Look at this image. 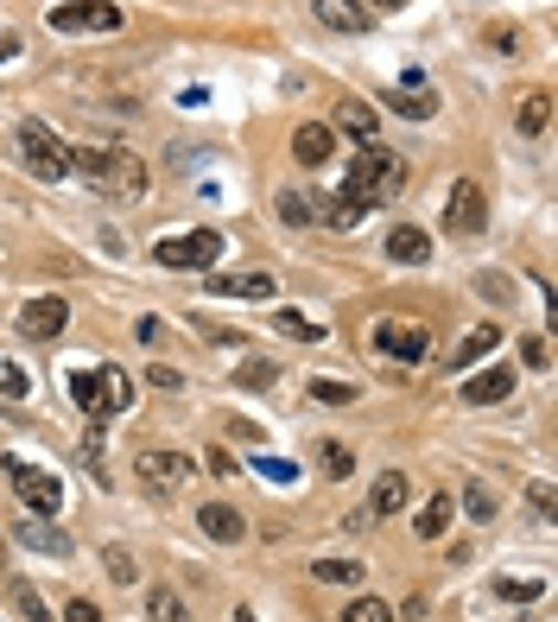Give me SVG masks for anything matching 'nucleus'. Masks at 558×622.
<instances>
[{
	"label": "nucleus",
	"mask_w": 558,
	"mask_h": 622,
	"mask_svg": "<svg viewBox=\"0 0 558 622\" xmlns=\"http://www.w3.org/2000/svg\"><path fill=\"white\" fill-rule=\"evenodd\" d=\"M235 622H260V616H254V610H235Z\"/></svg>",
	"instance_id": "obj_46"
},
{
	"label": "nucleus",
	"mask_w": 558,
	"mask_h": 622,
	"mask_svg": "<svg viewBox=\"0 0 558 622\" xmlns=\"http://www.w3.org/2000/svg\"><path fill=\"white\" fill-rule=\"evenodd\" d=\"M7 57H20V32L13 26H0V64H7Z\"/></svg>",
	"instance_id": "obj_44"
},
{
	"label": "nucleus",
	"mask_w": 558,
	"mask_h": 622,
	"mask_svg": "<svg viewBox=\"0 0 558 622\" xmlns=\"http://www.w3.org/2000/svg\"><path fill=\"white\" fill-rule=\"evenodd\" d=\"M7 483L20 490V502L32 508V515H57V508H64V483H57L51 470L25 464V458H7Z\"/></svg>",
	"instance_id": "obj_7"
},
{
	"label": "nucleus",
	"mask_w": 558,
	"mask_h": 622,
	"mask_svg": "<svg viewBox=\"0 0 558 622\" xmlns=\"http://www.w3.org/2000/svg\"><path fill=\"white\" fill-rule=\"evenodd\" d=\"M495 343H502V331H495V324H476V331H470V337L457 343V363H482V356H489V350H495Z\"/></svg>",
	"instance_id": "obj_24"
},
{
	"label": "nucleus",
	"mask_w": 558,
	"mask_h": 622,
	"mask_svg": "<svg viewBox=\"0 0 558 622\" xmlns=\"http://www.w3.org/2000/svg\"><path fill=\"white\" fill-rule=\"evenodd\" d=\"M375 350L380 356H394V363H426L431 331L426 324H412V318H380L375 324Z\"/></svg>",
	"instance_id": "obj_8"
},
{
	"label": "nucleus",
	"mask_w": 558,
	"mask_h": 622,
	"mask_svg": "<svg viewBox=\"0 0 558 622\" xmlns=\"http://www.w3.org/2000/svg\"><path fill=\"white\" fill-rule=\"evenodd\" d=\"M463 508H470V521H495V495L482 490V483H470L463 490Z\"/></svg>",
	"instance_id": "obj_35"
},
{
	"label": "nucleus",
	"mask_w": 558,
	"mask_h": 622,
	"mask_svg": "<svg viewBox=\"0 0 558 622\" xmlns=\"http://www.w3.org/2000/svg\"><path fill=\"white\" fill-rule=\"evenodd\" d=\"M400 508H406V476H400V470L375 476V495H368V515H400Z\"/></svg>",
	"instance_id": "obj_19"
},
{
	"label": "nucleus",
	"mask_w": 558,
	"mask_h": 622,
	"mask_svg": "<svg viewBox=\"0 0 558 622\" xmlns=\"http://www.w3.org/2000/svg\"><path fill=\"white\" fill-rule=\"evenodd\" d=\"M273 382H279V368L273 363H242V368H235V388H273Z\"/></svg>",
	"instance_id": "obj_32"
},
{
	"label": "nucleus",
	"mask_w": 558,
	"mask_h": 622,
	"mask_svg": "<svg viewBox=\"0 0 558 622\" xmlns=\"http://www.w3.org/2000/svg\"><path fill=\"white\" fill-rule=\"evenodd\" d=\"M368 7H387V13H394V7H406V0H368Z\"/></svg>",
	"instance_id": "obj_45"
},
{
	"label": "nucleus",
	"mask_w": 558,
	"mask_h": 622,
	"mask_svg": "<svg viewBox=\"0 0 558 622\" xmlns=\"http://www.w3.org/2000/svg\"><path fill=\"white\" fill-rule=\"evenodd\" d=\"M482 223H489V204H482V184H451V210H444V229L457 235V242H470V235H482Z\"/></svg>",
	"instance_id": "obj_9"
},
{
	"label": "nucleus",
	"mask_w": 558,
	"mask_h": 622,
	"mask_svg": "<svg viewBox=\"0 0 558 622\" xmlns=\"http://www.w3.org/2000/svg\"><path fill=\"white\" fill-rule=\"evenodd\" d=\"M210 292H216V299H254V305H260V299L279 292V280L273 274H210Z\"/></svg>",
	"instance_id": "obj_14"
},
{
	"label": "nucleus",
	"mask_w": 558,
	"mask_h": 622,
	"mask_svg": "<svg viewBox=\"0 0 558 622\" xmlns=\"http://www.w3.org/2000/svg\"><path fill=\"white\" fill-rule=\"evenodd\" d=\"M330 128H343V133H355V140H375V128H380V115L368 103H343L336 108V121Z\"/></svg>",
	"instance_id": "obj_20"
},
{
	"label": "nucleus",
	"mask_w": 558,
	"mask_h": 622,
	"mask_svg": "<svg viewBox=\"0 0 558 622\" xmlns=\"http://www.w3.org/2000/svg\"><path fill=\"white\" fill-rule=\"evenodd\" d=\"M507 394H514V368L495 363V368H482V375L463 382V407H495V400H507Z\"/></svg>",
	"instance_id": "obj_15"
},
{
	"label": "nucleus",
	"mask_w": 558,
	"mask_h": 622,
	"mask_svg": "<svg viewBox=\"0 0 558 622\" xmlns=\"http://www.w3.org/2000/svg\"><path fill=\"white\" fill-rule=\"evenodd\" d=\"M527 502H533V515H539V521H552V490H546V483H533Z\"/></svg>",
	"instance_id": "obj_40"
},
{
	"label": "nucleus",
	"mask_w": 558,
	"mask_h": 622,
	"mask_svg": "<svg viewBox=\"0 0 558 622\" xmlns=\"http://www.w3.org/2000/svg\"><path fill=\"white\" fill-rule=\"evenodd\" d=\"M152 260L172 267V274H197L210 260H223V235L216 229H191V235H159L152 242Z\"/></svg>",
	"instance_id": "obj_4"
},
{
	"label": "nucleus",
	"mask_w": 558,
	"mask_h": 622,
	"mask_svg": "<svg viewBox=\"0 0 558 622\" xmlns=\"http://www.w3.org/2000/svg\"><path fill=\"white\" fill-rule=\"evenodd\" d=\"M273 324L292 343H324V324H318V318H304V311H273Z\"/></svg>",
	"instance_id": "obj_22"
},
{
	"label": "nucleus",
	"mask_w": 558,
	"mask_h": 622,
	"mask_svg": "<svg viewBox=\"0 0 558 622\" xmlns=\"http://www.w3.org/2000/svg\"><path fill=\"white\" fill-rule=\"evenodd\" d=\"M0 566H7V534H0Z\"/></svg>",
	"instance_id": "obj_47"
},
{
	"label": "nucleus",
	"mask_w": 558,
	"mask_h": 622,
	"mask_svg": "<svg viewBox=\"0 0 558 622\" xmlns=\"http://www.w3.org/2000/svg\"><path fill=\"white\" fill-rule=\"evenodd\" d=\"M279 216H286L292 229H304V223H318V204H311L304 191H279Z\"/></svg>",
	"instance_id": "obj_27"
},
{
	"label": "nucleus",
	"mask_w": 558,
	"mask_h": 622,
	"mask_svg": "<svg viewBox=\"0 0 558 622\" xmlns=\"http://www.w3.org/2000/svg\"><path fill=\"white\" fill-rule=\"evenodd\" d=\"M318 464H324V476H350L355 451H350V444H336V439H324V444H318Z\"/></svg>",
	"instance_id": "obj_28"
},
{
	"label": "nucleus",
	"mask_w": 558,
	"mask_h": 622,
	"mask_svg": "<svg viewBox=\"0 0 558 622\" xmlns=\"http://www.w3.org/2000/svg\"><path fill=\"white\" fill-rule=\"evenodd\" d=\"M64 622H101V610L89 597H71V603H64Z\"/></svg>",
	"instance_id": "obj_38"
},
{
	"label": "nucleus",
	"mask_w": 558,
	"mask_h": 622,
	"mask_svg": "<svg viewBox=\"0 0 558 622\" xmlns=\"http://www.w3.org/2000/svg\"><path fill=\"white\" fill-rule=\"evenodd\" d=\"M20 159L32 179H71V147L57 140V133L45 128V121H20Z\"/></svg>",
	"instance_id": "obj_5"
},
{
	"label": "nucleus",
	"mask_w": 558,
	"mask_h": 622,
	"mask_svg": "<svg viewBox=\"0 0 558 622\" xmlns=\"http://www.w3.org/2000/svg\"><path fill=\"white\" fill-rule=\"evenodd\" d=\"M451 515H457V502H451V495H431V502H426V515H419V540H438V534L451 527Z\"/></svg>",
	"instance_id": "obj_23"
},
{
	"label": "nucleus",
	"mask_w": 558,
	"mask_h": 622,
	"mask_svg": "<svg viewBox=\"0 0 558 622\" xmlns=\"http://www.w3.org/2000/svg\"><path fill=\"white\" fill-rule=\"evenodd\" d=\"M0 394H7V400H20V394H25V375H20V368H0Z\"/></svg>",
	"instance_id": "obj_41"
},
{
	"label": "nucleus",
	"mask_w": 558,
	"mask_h": 622,
	"mask_svg": "<svg viewBox=\"0 0 558 622\" xmlns=\"http://www.w3.org/2000/svg\"><path fill=\"white\" fill-rule=\"evenodd\" d=\"M197 527L216 546H242V540H248V521H242V508H228V502H203V508H197Z\"/></svg>",
	"instance_id": "obj_12"
},
{
	"label": "nucleus",
	"mask_w": 558,
	"mask_h": 622,
	"mask_svg": "<svg viewBox=\"0 0 558 622\" xmlns=\"http://www.w3.org/2000/svg\"><path fill=\"white\" fill-rule=\"evenodd\" d=\"M121 7L115 0H57L45 7V26L51 32H121Z\"/></svg>",
	"instance_id": "obj_6"
},
{
	"label": "nucleus",
	"mask_w": 558,
	"mask_h": 622,
	"mask_svg": "<svg viewBox=\"0 0 558 622\" xmlns=\"http://www.w3.org/2000/svg\"><path fill=\"white\" fill-rule=\"evenodd\" d=\"M13 540L32 546V553H45V559H71V534L51 527V521H39V515H25L20 527H13Z\"/></svg>",
	"instance_id": "obj_13"
},
{
	"label": "nucleus",
	"mask_w": 558,
	"mask_h": 622,
	"mask_svg": "<svg viewBox=\"0 0 558 622\" xmlns=\"http://www.w3.org/2000/svg\"><path fill=\"white\" fill-rule=\"evenodd\" d=\"M514 622H533V616H514Z\"/></svg>",
	"instance_id": "obj_48"
},
{
	"label": "nucleus",
	"mask_w": 558,
	"mask_h": 622,
	"mask_svg": "<svg viewBox=\"0 0 558 622\" xmlns=\"http://www.w3.org/2000/svg\"><path fill=\"white\" fill-rule=\"evenodd\" d=\"M387 260H406V267H419V260H431V235L412 229V223H400V229H387Z\"/></svg>",
	"instance_id": "obj_17"
},
{
	"label": "nucleus",
	"mask_w": 558,
	"mask_h": 622,
	"mask_svg": "<svg viewBox=\"0 0 558 622\" xmlns=\"http://www.w3.org/2000/svg\"><path fill=\"white\" fill-rule=\"evenodd\" d=\"M546 121H552V96L533 89L527 103H521V133H546Z\"/></svg>",
	"instance_id": "obj_26"
},
{
	"label": "nucleus",
	"mask_w": 558,
	"mask_h": 622,
	"mask_svg": "<svg viewBox=\"0 0 558 622\" xmlns=\"http://www.w3.org/2000/svg\"><path fill=\"white\" fill-rule=\"evenodd\" d=\"M260 470H267V476H273V483H292V476H299V470L286 464V458H260Z\"/></svg>",
	"instance_id": "obj_42"
},
{
	"label": "nucleus",
	"mask_w": 558,
	"mask_h": 622,
	"mask_svg": "<svg viewBox=\"0 0 558 622\" xmlns=\"http://www.w3.org/2000/svg\"><path fill=\"white\" fill-rule=\"evenodd\" d=\"M394 108H400L406 121H431V115H438V96H431V89H419V96L406 89V96H394Z\"/></svg>",
	"instance_id": "obj_31"
},
{
	"label": "nucleus",
	"mask_w": 558,
	"mask_h": 622,
	"mask_svg": "<svg viewBox=\"0 0 558 622\" xmlns=\"http://www.w3.org/2000/svg\"><path fill=\"white\" fill-rule=\"evenodd\" d=\"M311 400H330V407H350L355 388L350 382H311Z\"/></svg>",
	"instance_id": "obj_36"
},
{
	"label": "nucleus",
	"mask_w": 558,
	"mask_h": 622,
	"mask_svg": "<svg viewBox=\"0 0 558 622\" xmlns=\"http://www.w3.org/2000/svg\"><path fill=\"white\" fill-rule=\"evenodd\" d=\"M343 622H394V610L380 597H355L350 610H343Z\"/></svg>",
	"instance_id": "obj_34"
},
{
	"label": "nucleus",
	"mask_w": 558,
	"mask_h": 622,
	"mask_svg": "<svg viewBox=\"0 0 558 622\" xmlns=\"http://www.w3.org/2000/svg\"><path fill=\"white\" fill-rule=\"evenodd\" d=\"M368 210H355V204H343V197H330V204H318V223H330V229H355Z\"/></svg>",
	"instance_id": "obj_30"
},
{
	"label": "nucleus",
	"mask_w": 558,
	"mask_h": 622,
	"mask_svg": "<svg viewBox=\"0 0 558 622\" xmlns=\"http://www.w3.org/2000/svg\"><path fill=\"white\" fill-rule=\"evenodd\" d=\"M521 356H527V368H552V343L546 337H521Z\"/></svg>",
	"instance_id": "obj_37"
},
{
	"label": "nucleus",
	"mask_w": 558,
	"mask_h": 622,
	"mask_svg": "<svg viewBox=\"0 0 558 622\" xmlns=\"http://www.w3.org/2000/svg\"><path fill=\"white\" fill-rule=\"evenodd\" d=\"M539 591H546L539 578H495V597H507V603H533Z\"/></svg>",
	"instance_id": "obj_33"
},
{
	"label": "nucleus",
	"mask_w": 558,
	"mask_h": 622,
	"mask_svg": "<svg viewBox=\"0 0 558 622\" xmlns=\"http://www.w3.org/2000/svg\"><path fill=\"white\" fill-rule=\"evenodd\" d=\"M330 147H336V128H324V121H304V128L292 133V159H299L304 172L330 165Z\"/></svg>",
	"instance_id": "obj_16"
},
{
	"label": "nucleus",
	"mask_w": 558,
	"mask_h": 622,
	"mask_svg": "<svg viewBox=\"0 0 558 622\" xmlns=\"http://www.w3.org/2000/svg\"><path fill=\"white\" fill-rule=\"evenodd\" d=\"M71 400H76V407H83L89 419L127 414V400H133V382H127L121 368H76V375H71Z\"/></svg>",
	"instance_id": "obj_3"
},
{
	"label": "nucleus",
	"mask_w": 558,
	"mask_h": 622,
	"mask_svg": "<svg viewBox=\"0 0 558 622\" xmlns=\"http://www.w3.org/2000/svg\"><path fill=\"white\" fill-rule=\"evenodd\" d=\"M71 172H83L89 191L108 197V204H140L147 197V159L127 153V147H83V153H71Z\"/></svg>",
	"instance_id": "obj_1"
},
{
	"label": "nucleus",
	"mask_w": 558,
	"mask_h": 622,
	"mask_svg": "<svg viewBox=\"0 0 558 622\" xmlns=\"http://www.w3.org/2000/svg\"><path fill=\"white\" fill-rule=\"evenodd\" d=\"M108 571H115V578H121V585H127V578H133V559H127L121 546H115V553H108Z\"/></svg>",
	"instance_id": "obj_43"
},
{
	"label": "nucleus",
	"mask_w": 558,
	"mask_h": 622,
	"mask_svg": "<svg viewBox=\"0 0 558 622\" xmlns=\"http://www.w3.org/2000/svg\"><path fill=\"white\" fill-rule=\"evenodd\" d=\"M64 324H71V305H64V299H32V305L20 311V337L25 343L64 337Z\"/></svg>",
	"instance_id": "obj_11"
},
{
	"label": "nucleus",
	"mask_w": 558,
	"mask_h": 622,
	"mask_svg": "<svg viewBox=\"0 0 558 622\" xmlns=\"http://www.w3.org/2000/svg\"><path fill=\"white\" fill-rule=\"evenodd\" d=\"M311 578H324V585H362V566L355 559H318Z\"/></svg>",
	"instance_id": "obj_29"
},
{
	"label": "nucleus",
	"mask_w": 558,
	"mask_h": 622,
	"mask_svg": "<svg viewBox=\"0 0 558 622\" xmlns=\"http://www.w3.org/2000/svg\"><path fill=\"white\" fill-rule=\"evenodd\" d=\"M400 179H406V159L394 153V147H375V140H362V153H355L350 172H343V204L375 210Z\"/></svg>",
	"instance_id": "obj_2"
},
{
	"label": "nucleus",
	"mask_w": 558,
	"mask_h": 622,
	"mask_svg": "<svg viewBox=\"0 0 558 622\" xmlns=\"http://www.w3.org/2000/svg\"><path fill=\"white\" fill-rule=\"evenodd\" d=\"M203 464H210V476H235V458H228V451H216V444L203 451Z\"/></svg>",
	"instance_id": "obj_39"
},
{
	"label": "nucleus",
	"mask_w": 558,
	"mask_h": 622,
	"mask_svg": "<svg viewBox=\"0 0 558 622\" xmlns=\"http://www.w3.org/2000/svg\"><path fill=\"white\" fill-rule=\"evenodd\" d=\"M147 616L152 622H191L184 616V603H178V591H165V585H152L147 591Z\"/></svg>",
	"instance_id": "obj_25"
},
{
	"label": "nucleus",
	"mask_w": 558,
	"mask_h": 622,
	"mask_svg": "<svg viewBox=\"0 0 558 622\" xmlns=\"http://www.w3.org/2000/svg\"><path fill=\"white\" fill-rule=\"evenodd\" d=\"M318 20H324L330 32H362V26H368L362 0H318Z\"/></svg>",
	"instance_id": "obj_18"
},
{
	"label": "nucleus",
	"mask_w": 558,
	"mask_h": 622,
	"mask_svg": "<svg viewBox=\"0 0 558 622\" xmlns=\"http://www.w3.org/2000/svg\"><path fill=\"white\" fill-rule=\"evenodd\" d=\"M191 458L184 451H140V483L147 490H159V495H172V490H184V476H191Z\"/></svg>",
	"instance_id": "obj_10"
},
{
	"label": "nucleus",
	"mask_w": 558,
	"mask_h": 622,
	"mask_svg": "<svg viewBox=\"0 0 558 622\" xmlns=\"http://www.w3.org/2000/svg\"><path fill=\"white\" fill-rule=\"evenodd\" d=\"M7 597L20 603V616H25V622H57V616L45 610V597H39V585H32V578H13V585H7Z\"/></svg>",
	"instance_id": "obj_21"
}]
</instances>
